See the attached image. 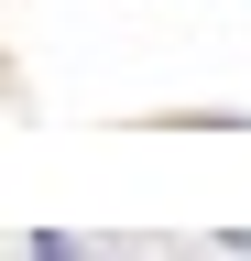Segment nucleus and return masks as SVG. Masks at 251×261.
<instances>
[{
  "label": "nucleus",
  "mask_w": 251,
  "mask_h": 261,
  "mask_svg": "<svg viewBox=\"0 0 251 261\" xmlns=\"http://www.w3.org/2000/svg\"><path fill=\"white\" fill-rule=\"evenodd\" d=\"M33 261H77V250H66V240H55V228H44V240H33Z\"/></svg>",
  "instance_id": "f257e3e1"
}]
</instances>
